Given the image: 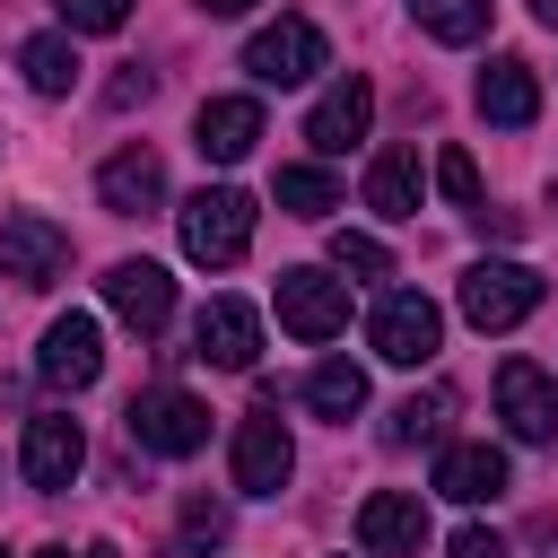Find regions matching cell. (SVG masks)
I'll list each match as a JSON object with an SVG mask.
<instances>
[{"instance_id": "obj_19", "label": "cell", "mask_w": 558, "mask_h": 558, "mask_svg": "<svg viewBox=\"0 0 558 558\" xmlns=\"http://www.w3.org/2000/svg\"><path fill=\"white\" fill-rule=\"evenodd\" d=\"M436 488L453 506H488V497H506V453L497 445H445L436 453Z\"/></svg>"}, {"instance_id": "obj_13", "label": "cell", "mask_w": 558, "mask_h": 558, "mask_svg": "<svg viewBox=\"0 0 558 558\" xmlns=\"http://www.w3.org/2000/svg\"><path fill=\"white\" fill-rule=\"evenodd\" d=\"M96 201H105L113 218H148V209L166 201V166H157V148H113V157L96 166Z\"/></svg>"}, {"instance_id": "obj_10", "label": "cell", "mask_w": 558, "mask_h": 558, "mask_svg": "<svg viewBox=\"0 0 558 558\" xmlns=\"http://www.w3.org/2000/svg\"><path fill=\"white\" fill-rule=\"evenodd\" d=\"M357 541H366V558H418L427 549V506L410 488H375L357 506Z\"/></svg>"}, {"instance_id": "obj_35", "label": "cell", "mask_w": 558, "mask_h": 558, "mask_svg": "<svg viewBox=\"0 0 558 558\" xmlns=\"http://www.w3.org/2000/svg\"><path fill=\"white\" fill-rule=\"evenodd\" d=\"M0 558H9V549H0Z\"/></svg>"}, {"instance_id": "obj_15", "label": "cell", "mask_w": 558, "mask_h": 558, "mask_svg": "<svg viewBox=\"0 0 558 558\" xmlns=\"http://www.w3.org/2000/svg\"><path fill=\"white\" fill-rule=\"evenodd\" d=\"M288 471H296L288 427H279V418H244V427H235V488H244V497H279Z\"/></svg>"}, {"instance_id": "obj_31", "label": "cell", "mask_w": 558, "mask_h": 558, "mask_svg": "<svg viewBox=\"0 0 558 558\" xmlns=\"http://www.w3.org/2000/svg\"><path fill=\"white\" fill-rule=\"evenodd\" d=\"M140 96H148V70H122V78H113V87H105V105H113V113H131V105H140Z\"/></svg>"}, {"instance_id": "obj_18", "label": "cell", "mask_w": 558, "mask_h": 558, "mask_svg": "<svg viewBox=\"0 0 558 558\" xmlns=\"http://www.w3.org/2000/svg\"><path fill=\"white\" fill-rule=\"evenodd\" d=\"M471 96H480V113H488V122H506V131H523V122L541 113V78H532V61H514V52H497V61L480 70V87H471Z\"/></svg>"}, {"instance_id": "obj_23", "label": "cell", "mask_w": 558, "mask_h": 558, "mask_svg": "<svg viewBox=\"0 0 558 558\" xmlns=\"http://www.w3.org/2000/svg\"><path fill=\"white\" fill-rule=\"evenodd\" d=\"M410 17H418L436 44H480V35H488V0H410Z\"/></svg>"}, {"instance_id": "obj_34", "label": "cell", "mask_w": 558, "mask_h": 558, "mask_svg": "<svg viewBox=\"0 0 558 558\" xmlns=\"http://www.w3.org/2000/svg\"><path fill=\"white\" fill-rule=\"evenodd\" d=\"M35 558H70V549H35Z\"/></svg>"}, {"instance_id": "obj_2", "label": "cell", "mask_w": 558, "mask_h": 558, "mask_svg": "<svg viewBox=\"0 0 558 558\" xmlns=\"http://www.w3.org/2000/svg\"><path fill=\"white\" fill-rule=\"evenodd\" d=\"M541 305V270L532 262H471L462 270V323L471 331H514Z\"/></svg>"}, {"instance_id": "obj_7", "label": "cell", "mask_w": 558, "mask_h": 558, "mask_svg": "<svg viewBox=\"0 0 558 558\" xmlns=\"http://www.w3.org/2000/svg\"><path fill=\"white\" fill-rule=\"evenodd\" d=\"M0 270H9L17 288H52V279L70 270V235H61L52 218L17 209V218H0Z\"/></svg>"}, {"instance_id": "obj_8", "label": "cell", "mask_w": 558, "mask_h": 558, "mask_svg": "<svg viewBox=\"0 0 558 558\" xmlns=\"http://www.w3.org/2000/svg\"><path fill=\"white\" fill-rule=\"evenodd\" d=\"M497 418H506V436L549 445V436H558V384H549L532 357H506V366H497Z\"/></svg>"}, {"instance_id": "obj_33", "label": "cell", "mask_w": 558, "mask_h": 558, "mask_svg": "<svg viewBox=\"0 0 558 558\" xmlns=\"http://www.w3.org/2000/svg\"><path fill=\"white\" fill-rule=\"evenodd\" d=\"M532 17H541V26H558V0H532Z\"/></svg>"}, {"instance_id": "obj_21", "label": "cell", "mask_w": 558, "mask_h": 558, "mask_svg": "<svg viewBox=\"0 0 558 558\" xmlns=\"http://www.w3.org/2000/svg\"><path fill=\"white\" fill-rule=\"evenodd\" d=\"M17 70H26L35 96H70V87H78V52H70V35H26V44H17Z\"/></svg>"}, {"instance_id": "obj_3", "label": "cell", "mask_w": 558, "mask_h": 558, "mask_svg": "<svg viewBox=\"0 0 558 558\" xmlns=\"http://www.w3.org/2000/svg\"><path fill=\"white\" fill-rule=\"evenodd\" d=\"M366 340H375V357H384V366H427V357L445 349V314H436V296L392 288V296H375Z\"/></svg>"}, {"instance_id": "obj_17", "label": "cell", "mask_w": 558, "mask_h": 558, "mask_svg": "<svg viewBox=\"0 0 558 558\" xmlns=\"http://www.w3.org/2000/svg\"><path fill=\"white\" fill-rule=\"evenodd\" d=\"M105 305H113L131 331H166V314H174V279H166L157 262H113V270H105Z\"/></svg>"}, {"instance_id": "obj_25", "label": "cell", "mask_w": 558, "mask_h": 558, "mask_svg": "<svg viewBox=\"0 0 558 558\" xmlns=\"http://www.w3.org/2000/svg\"><path fill=\"white\" fill-rule=\"evenodd\" d=\"M436 427H445V392H410V401L392 410V427H384V436H392V445H427Z\"/></svg>"}, {"instance_id": "obj_30", "label": "cell", "mask_w": 558, "mask_h": 558, "mask_svg": "<svg viewBox=\"0 0 558 558\" xmlns=\"http://www.w3.org/2000/svg\"><path fill=\"white\" fill-rule=\"evenodd\" d=\"M445 558H506V541H497V532H480V523H471V532H453V549H445Z\"/></svg>"}, {"instance_id": "obj_22", "label": "cell", "mask_w": 558, "mask_h": 558, "mask_svg": "<svg viewBox=\"0 0 558 558\" xmlns=\"http://www.w3.org/2000/svg\"><path fill=\"white\" fill-rule=\"evenodd\" d=\"M305 401H314L323 418H357V410H366V366H349V357H323V366L305 375Z\"/></svg>"}, {"instance_id": "obj_5", "label": "cell", "mask_w": 558, "mask_h": 558, "mask_svg": "<svg viewBox=\"0 0 558 558\" xmlns=\"http://www.w3.org/2000/svg\"><path fill=\"white\" fill-rule=\"evenodd\" d=\"M323 61H331V44H323L314 17H279V26H262V35L244 44V70H253L262 87H305Z\"/></svg>"}, {"instance_id": "obj_20", "label": "cell", "mask_w": 558, "mask_h": 558, "mask_svg": "<svg viewBox=\"0 0 558 558\" xmlns=\"http://www.w3.org/2000/svg\"><path fill=\"white\" fill-rule=\"evenodd\" d=\"M418 201H427L418 148H384V157L366 166V209H375V218H418Z\"/></svg>"}, {"instance_id": "obj_4", "label": "cell", "mask_w": 558, "mask_h": 558, "mask_svg": "<svg viewBox=\"0 0 558 558\" xmlns=\"http://www.w3.org/2000/svg\"><path fill=\"white\" fill-rule=\"evenodd\" d=\"M122 427H131V445H140V453H174V462L209 445V410H201L192 392H174V384L140 392V401L122 410Z\"/></svg>"}, {"instance_id": "obj_26", "label": "cell", "mask_w": 558, "mask_h": 558, "mask_svg": "<svg viewBox=\"0 0 558 558\" xmlns=\"http://www.w3.org/2000/svg\"><path fill=\"white\" fill-rule=\"evenodd\" d=\"M61 9V35H113L131 26V0H52Z\"/></svg>"}, {"instance_id": "obj_28", "label": "cell", "mask_w": 558, "mask_h": 558, "mask_svg": "<svg viewBox=\"0 0 558 558\" xmlns=\"http://www.w3.org/2000/svg\"><path fill=\"white\" fill-rule=\"evenodd\" d=\"M436 183H445V201H462V209H480V166H471L462 148H445V157H436Z\"/></svg>"}, {"instance_id": "obj_14", "label": "cell", "mask_w": 558, "mask_h": 558, "mask_svg": "<svg viewBox=\"0 0 558 558\" xmlns=\"http://www.w3.org/2000/svg\"><path fill=\"white\" fill-rule=\"evenodd\" d=\"M253 349H262V323H253V305H235V296H209L201 305V323H192V357L201 366H253Z\"/></svg>"}, {"instance_id": "obj_24", "label": "cell", "mask_w": 558, "mask_h": 558, "mask_svg": "<svg viewBox=\"0 0 558 558\" xmlns=\"http://www.w3.org/2000/svg\"><path fill=\"white\" fill-rule=\"evenodd\" d=\"M279 209L323 218V209H340V183H331L323 166H279Z\"/></svg>"}, {"instance_id": "obj_16", "label": "cell", "mask_w": 558, "mask_h": 558, "mask_svg": "<svg viewBox=\"0 0 558 558\" xmlns=\"http://www.w3.org/2000/svg\"><path fill=\"white\" fill-rule=\"evenodd\" d=\"M253 140H262V105H253V96H209V105L192 113V148H201L209 166L253 157Z\"/></svg>"}, {"instance_id": "obj_29", "label": "cell", "mask_w": 558, "mask_h": 558, "mask_svg": "<svg viewBox=\"0 0 558 558\" xmlns=\"http://www.w3.org/2000/svg\"><path fill=\"white\" fill-rule=\"evenodd\" d=\"M218 541H227V506L192 497V506H183V549H218Z\"/></svg>"}, {"instance_id": "obj_32", "label": "cell", "mask_w": 558, "mask_h": 558, "mask_svg": "<svg viewBox=\"0 0 558 558\" xmlns=\"http://www.w3.org/2000/svg\"><path fill=\"white\" fill-rule=\"evenodd\" d=\"M201 9H209V17H244L253 0H201Z\"/></svg>"}, {"instance_id": "obj_27", "label": "cell", "mask_w": 558, "mask_h": 558, "mask_svg": "<svg viewBox=\"0 0 558 558\" xmlns=\"http://www.w3.org/2000/svg\"><path fill=\"white\" fill-rule=\"evenodd\" d=\"M331 270H357V279H384V270H392V253H384L375 235H349V227H340V235H331Z\"/></svg>"}, {"instance_id": "obj_11", "label": "cell", "mask_w": 558, "mask_h": 558, "mask_svg": "<svg viewBox=\"0 0 558 558\" xmlns=\"http://www.w3.org/2000/svg\"><path fill=\"white\" fill-rule=\"evenodd\" d=\"M78 462H87V436H78V418L70 410H44V418H26V488H70L78 480Z\"/></svg>"}, {"instance_id": "obj_1", "label": "cell", "mask_w": 558, "mask_h": 558, "mask_svg": "<svg viewBox=\"0 0 558 558\" xmlns=\"http://www.w3.org/2000/svg\"><path fill=\"white\" fill-rule=\"evenodd\" d=\"M244 244H253V192L201 183V192L183 201V253H192L201 270H227V262H244Z\"/></svg>"}, {"instance_id": "obj_9", "label": "cell", "mask_w": 558, "mask_h": 558, "mask_svg": "<svg viewBox=\"0 0 558 558\" xmlns=\"http://www.w3.org/2000/svg\"><path fill=\"white\" fill-rule=\"evenodd\" d=\"M35 375L61 384V392H87V384L105 375V331H96V314H61V323L44 331V349H35Z\"/></svg>"}, {"instance_id": "obj_12", "label": "cell", "mask_w": 558, "mask_h": 558, "mask_svg": "<svg viewBox=\"0 0 558 558\" xmlns=\"http://www.w3.org/2000/svg\"><path fill=\"white\" fill-rule=\"evenodd\" d=\"M366 122H375V87L349 70V78H331V87L314 96V113H305V140H314L323 157H340L349 140H366Z\"/></svg>"}, {"instance_id": "obj_6", "label": "cell", "mask_w": 558, "mask_h": 558, "mask_svg": "<svg viewBox=\"0 0 558 558\" xmlns=\"http://www.w3.org/2000/svg\"><path fill=\"white\" fill-rule=\"evenodd\" d=\"M270 305H279V323H288L296 340H331V331H349V288L323 279V270H279V279H270Z\"/></svg>"}]
</instances>
